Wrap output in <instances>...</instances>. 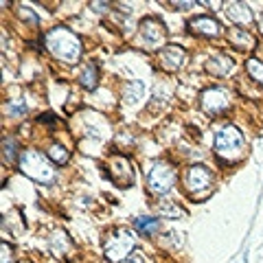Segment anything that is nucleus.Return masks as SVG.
<instances>
[{
  "label": "nucleus",
  "mask_w": 263,
  "mask_h": 263,
  "mask_svg": "<svg viewBox=\"0 0 263 263\" xmlns=\"http://www.w3.org/2000/svg\"><path fill=\"white\" fill-rule=\"evenodd\" d=\"M44 44L55 60L64 64H77L81 57V42L79 37L66 27H55L44 35Z\"/></svg>",
  "instance_id": "nucleus-1"
},
{
  "label": "nucleus",
  "mask_w": 263,
  "mask_h": 263,
  "mask_svg": "<svg viewBox=\"0 0 263 263\" xmlns=\"http://www.w3.org/2000/svg\"><path fill=\"white\" fill-rule=\"evenodd\" d=\"M215 154L226 162H237L246 154V138L235 125H224L215 136Z\"/></svg>",
  "instance_id": "nucleus-2"
},
{
  "label": "nucleus",
  "mask_w": 263,
  "mask_h": 263,
  "mask_svg": "<svg viewBox=\"0 0 263 263\" xmlns=\"http://www.w3.org/2000/svg\"><path fill=\"white\" fill-rule=\"evenodd\" d=\"M20 169L24 176H29L31 180H35L40 184H51L55 180V169L53 164L46 160L44 154H40L37 149H27L20 156Z\"/></svg>",
  "instance_id": "nucleus-3"
},
{
  "label": "nucleus",
  "mask_w": 263,
  "mask_h": 263,
  "mask_svg": "<svg viewBox=\"0 0 263 263\" xmlns=\"http://www.w3.org/2000/svg\"><path fill=\"white\" fill-rule=\"evenodd\" d=\"M134 243L136 239L127 228H114L103 241L105 257L112 263H123L132 254V250H134Z\"/></svg>",
  "instance_id": "nucleus-4"
},
{
  "label": "nucleus",
  "mask_w": 263,
  "mask_h": 263,
  "mask_svg": "<svg viewBox=\"0 0 263 263\" xmlns=\"http://www.w3.org/2000/svg\"><path fill=\"white\" fill-rule=\"evenodd\" d=\"M176 182V169L171 167L169 162H156L149 176H147V184H149V191L156 195H164L171 191V186Z\"/></svg>",
  "instance_id": "nucleus-5"
},
{
  "label": "nucleus",
  "mask_w": 263,
  "mask_h": 263,
  "mask_svg": "<svg viewBox=\"0 0 263 263\" xmlns=\"http://www.w3.org/2000/svg\"><path fill=\"white\" fill-rule=\"evenodd\" d=\"M138 40L145 48H162L167 42V31H164L162 22L158 18H145L141 22V31H138Z\"/></svg>",
  "instance_id": "nucleus-6"
},
{
  "label": "nucleus",
  "mask_w": 263,
  "mask_h": 263,
  "mask_svg": "<svg viewBox=\"0 0 263 263\" xmlns=\"http://www.w3.org/2000/svg\"><path fill=\"white\" fill-rule=\"evenodd\" d=\"M184 184L189 189V193H193V195L200 191H206L213 184V174L204 164H191L184 174Z\"/></svg>",
  "instance_id": "nucleus-7"
},
{
  "label": "nucleus",
  "mask_w": 263,
  "mask_h": 263,
  "mask_svg": "<svg viewBox=\"0 0 263 263\" xmlns=\"http://www.w3.org/2000/svg\"><path fill=\"white\" fill-rule=\"evenodd\" d=\"M200 105H202V110L206 112V114H219V112L228 110L230 99H228L226 90H221V88H209V90H204V92H202Z\"/></svg>",
  "instance_id": "nucleus-8"
},
{
  "label": "nucleus",
  "mask_w": 263,
  "mask_h": 263,
  "mask_svg": "<svg viewBox=\"0 0 263 263\" xmlns=\"http://www.w3.org/2000/svg\"><path fill=\"white\" fill-rule=\"evenodd\" d=\"M184 60H186V53H184L182 46L171 44V46H164L160 51V66L169 72H176V70L182 68Z\"/></svg>",
  "instance_id": "nucleus-9"
},
{
  "label": "nucleus",
  "mask_w": 263,
  "mask_h": 263,
  "mask_svg": "<svg viewBox=\"0 0 263 263\" xmlns=\"http://www.w3.org/2000/svg\"><path fill=\"white\" fill-rule=\"evenodd\" d=\"M189 29L195 35H204V37H217L221 33V27L215 18L211 15H195V18L189 22Z\"/></svg>",
  "instance_id": "nucleus-10"
},
{
  "label": "nucleus",
  "mask_w": 263,
  "mask_h": 263,
  "mask_svg": "<svg viewBox=\"0 0 263 263\" xmlns=\"http://www.w3.org/2000/svg\"><path fill=\"white\" fill-rule=\"evenodd\" d=\"M110 178L119 186H132V182H134V171H132L129 162L119 156V158H114L110 162Z\"/></svg>",
  "instance_id": "nucleus-11"
},
{
  "label": "nucleus",
  "mask_w": 263,
  "mask_h": 263,
  "mask_svg": "<svg viewBox=\"0 0 263 263\" xmlns=\"http://www.w3.org/2000/svg\"><path fill=\"white\" fill-rule=\"evenodd\" d=\"M224 13H226V18L235 24H250L252 22V11L246 3H228Z\"/></svg>",
  "instance_id": "nucleus-12"
},
{
  "label": "nucleus",
  "mask_w": 263,
  "mask_h": 263,
  "mask_svg": "<svg viewBox=\"0 0 263 263\" xmlns=\"http://www.w3.org/2000/svg\"><path fill=\"white\" fill-rule=\"evenodd\" d=\"M235 68V62L230 60L228 55H224V53H217V55H213L211 60L206 62V70L211 72V75H217V77H224V75H228L230 70Z\"/></svg>",
  "instance_id": "nucleus-13"
},
{
  "label": "nucleus",
  "mask_w": 263,
  "mask_h": 263,
  "mask_svg": "<svg viewBox=\"0 0 263 263\" xmlns=\"http://www.w3.org/2000/svg\"><path fill=\"white\" fill-rule=\"evenodd\" d=\"M228 40H230V44H235L237 48H241V51H252V48L257 46L254 37L250 35V31H246L241 27L228 29Z\"/></svg>",
  "instance_id": "nucleus-14"
},
{
  "label": "nucleus",
  "mask_w": 263,
  "mask_h": 263,
  "mask_svg": "<svg viewBox=\"0 0 263 263\" xmlns=\"http://www.w3.org/2000/svg\"><path fill=\"white\" fill-rule=\"evenodd\" d=\"M48 246H51V250L57 254V257H66V252L72 248V243H70L68 237H66L64 230H55L51 235V239H48Z\"/></svg>",
  "instance_id": "nucleus-15"
},
{
  "label": "nucleus",
  "mask_w": 263,
  "mask_h": 263,
  "mask_svg": "<svg viewBox=\"0 0 263 263\" xmlns=\"http://www.w3.org/2000/svg\"><path fill=\"white\" fill-rule=\"evenodd\" d=\"M79 81H81V86L88 88V90H95L97 88V84H99V68H97L95 62H90V64L84 66Z\"/></svg>",
  "instance_id": "nucleus-16"
},
{
  "label": "nucleus",
  "mask_w": 263,
  "mask_h": 263,
  "mask_svg": "<svg viewBox=\"0 0 263 263\" xmlns=\"http://www.w3.org/2000/svg\"><path fill=\"white\" fill-rule=\"evenodd\" d=\"M143 95H145L143 81H127V84L123 86V97H125L127 103H136Z\"/></svg>",
  "instance_id": "nucleus-17"
},
{
  "label": "nucleus",
  "mask_w": 263,
  "mask_h": 263,
  "mask_svg": "<svg viewBox=\"0 0 263 263\" xmlns=\"http://www.w3.org/2000/svg\"><path fill=\"white\" fill-rule=\"evenodd\" d=\"M158 215L160 217H167V219H176V217H186V211L182 206H178L176 202H162L158 209Z\"/></svg>",
  "instance_id": "nucleus-18"
},
{
  "label": "nucleus",
  "mask_w": 263,
  "mask_h": 263,
  "mask_svg": "<svg viewBox=\"0 0 263 263\" xmlns=\"http://www.w3.org/2000/svg\"><path fill=\"white\" fill-rule=\"evenodd\" d=\"M48 158H51L55 164H66L68 158H70V154H68V149H66L64 145L53 143L51 147H48Z\"/></svg>",
  "instance_id": "nucleus-19"
},
{
  "label": "nucleus",
  "mask_w": 263,
  "mask_h": 263,
  "mask_svg": "<svg viewBox=\"0 0 263 263\" xmlns=\"http://www.w3.org/2000/svg\"><path fill=\"white\" fill-rule=\"evenodd\" d=\"M134 226H136V230L141 235H152V233H156L158 230V219H154V217H138L136 221H134Z\"/></svg>",
  "instance_id": "nucleus-20"
},
{
  "label": "nucleus",
  "mask_w": 263,
  "mask_h": 263,
  "mask_svg": "<svg viewBox=\"0 0 263 263\" xmlns=\"http://www.w3.org/2000/svg\"><path fill=\"white\" fill-rule=\"evenodd\" d=\"M246 70H248V75L257 81V84L263 86V62L259 60H248L246 62Z\"/></svg>",
  "instance_id": "nucleus-21"
},
{
  "label": "nucleus",
  "mask_w": 263,
  "mask_h": 263,
  "mask_svg": "<svg viewBox=\"0 0 263 263\" xmlns=\"http://www.w3.org/2000/svg\"><path fill=\"white\" fill-rule=\"evenodd\" d=\"M24 112H27L24 101H9L7 103V114H9V117H24Z\"/></svg>",
  "instance_id": "nucleus-22"
},
{
  "label": "nucleus",
  "mask_w": 263,
  "mask_h": 263,
  "mask_svg": "<svg viewBox=\"0 0 263 263\" xmlns=\"http://www.w3.org/2000/svg\"><path fill=\"white\" fill-rule=\"evenodd\" d=\"M5 156H7V160H15V141L13 138H7L5 141Z\"/></svg>",
  "instance_id": "nucleus-23"
},
{
  "label": "nucleus",
  "mask_w": 263,
  "mask_h": 263,
  "mask_svg": "<svg viewBox=\"0 0 263 263\" xmlns=\"http://www.w3.org/2000/svg\"><path fill=\"white\" fill-rule=\"evenodd\" d=\"M18 15H20V18H24V20H29L31 24H37V15L31 13L27 7H18Z\"/></svg>",
  "instance_id": "nucleus-24"
},
{
  "label": "nucleus",
  "mask_w": 263,
  "mask_h": 263,
  "mask_svg": "<svg viewBox=\"0 0 263 263\" xmlns=\"http://www.w3.org/2000/svg\"><path fill=\"white\" fill-rule=\"evenodd\" d=\"M3 263H11V246L9 243H3Z\"/></svg>",
  "instance_id": "nucleus-25"
},
{
  "label": "nucleus",
  "mask_w": 263,
  "mask_h": 263,
  "mask_svg": "<svg viewBox=\"0 0 263 263\" xmlns=\"http://www.w3.org/2000/svg\"><path fill=\"white\" fill-rule=\"evenodd\" d=\"M123 263H145V259H143V257H141V254H138V252H132L129 257H127L125 261H123Z\"/></svg>",
  "instance_id": "nucleus-26"
},
{
  "label": "nucleus",
  "mask_w": 263,
  "mask_h": 263,
  "mask_svg": "<svg viewBox=\"0 0 263 263\" xmlns=\"http://www.w3.org/2000/svg\"><path fill=\"white\" fill-rule=\"evenodd\" d=\"M174 7H180V9H186V7H193V3H171Z\"/></svg>",
  "instance_id": "nucleus-27"
},
{
  "label": "nucleus",
  "mask_w": 263,
  "mask_h": 263,
  "mask_svg": "<svg viewBox=\"0 0 263 263\" xmlns=\"http://www.w3.org/2000/svg\"><path fill=\"white\" fill-rule=\"evenodd\" d=\"M259 31H261V35H263V18H261V22H259Z\"/></svg>",
  "instance_id": "nucleus-28"
},
{
  "label": "nucleus",
  "mask_w": 263,
  "mask_h": 263,
  "mask_svg": "<svg viewBox=\"0 0 263 263\" xmlns=\"http://www.w3.org/2000/svg\"><path fill=\"white\" fill-rule=\"evenodd\" d=\"M20 263H31V261H20Z\"/></svg>",
  "instance_id": "nucleus-29"
}]
</instances>
